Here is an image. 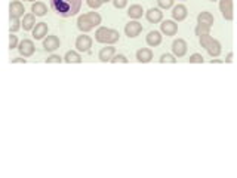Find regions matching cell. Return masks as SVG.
<instances>
[{
  "mask_svg": "<svg viewBox=\"0 0 237 178\" xmlns=\"http://www.w3.org/2000/svg\"><path fill=\"white\" fill-rule=\"evenodd\" d=\"M82 0H50V7L55 13L62 18H70L77 15L80 11Z\"/></svg>",
  "mask_w": 237,
  "mask_h": 178,
  "instance_id": "obj_1",
  "label": "cell"
},
{
  "mask_svg": "<svg viewBox=\"0 0 237 178\" xmlns=\"http://www.w3.org/2000/svg\"><path fill=\"white\" fill-rule=\"evenodd\" d=\"M101 21H102V18L98 12H86L77 18V28L83 33H87V31L93 30L95 27H98L101 24Z\"/></svg>",
  "mask_w": 237,
  "mask_h": 178,
  "instance_id": "obj_2",
  "label": "cell"
},
{
  "mask_svg": "<svg viewBox=\"0 0 237 178\" xmlns=\"http://www.w3.org/2000/svg\"><path fill=\"white\" fill-rule=\"evenodd\" d=\"M120 34L117 30L114 28H108V27H99L98 30L95 31V40L98 43H105V44H113L119 42Z\"/></svg>",
  "mask_w": 237,
  "mask_h": 178,
  "instance_id": "obj_3",
  "label": "cell"
},
{
  "mask_svg": "<svg viewBox=\"0 0 237 178\" xmlns=\"http://www.w3.org/2000/svg\"><path fill=\"white\" fill-rule=\"evenodd\" d=\"M199 39H200L201 48H205L210 57H218L219 53H221V51H222L221 43H219L216 39L210 37L209 34H201V36H199Z\"/></svg>",
  "mask_w": 237,
  "mask_h": 178,
  "instance_id": "obj_4",
  "label": "cell"
},
{
  "mask_svg": "<svg viewBox=\"0 0 237 178\" xmlns=\"http://www.w3.org/2000/svg\"><path fill=\"white\" fill-rule=\"evenodd\" d=\"M34 49H36V48H34V43L30 39H24V40H21L18 43V51H19V53H21L24 58L31 57L33 53H34Z\"/></svg>",
  "mask_w": 237,
  "mask_h": 178,
  "instance_id": "obj_5",
  "label": "cell"
},
{
  "mask_svg": "<svg viewBox=\"0 0 237 178\" xmlns=\"http://www.w3.org/2000/svg\"><path fill=\"white\" fill-rule=\"evenodd\" d=\"M219 11L227 21H233V0H219Z\"/></svg>",
  "mask_w": 237,
  "mask_h": 178,
  "instance_id": "obj_6",
  "label": "cell"
},
{
  "mask_svg": "<svg viewBox=\"0 0 237 178\" xmlns=\"http://www.w3.org/2000/svg\"><path fill=\"white\" fill-rule=\"evenodd\" d=\"M76 48L79 52H89L92 48V39L86 34H82L76 39Z\"/></svg>",
  "mask_w": 237,
  "mask_h": 178,
  "instance_id": "obj_7",
  "label": "cell"
},
{
  "mask_svg": "<svg viewBox=\"0 0 237 178\" xmlns=\"http://www.w3.org/2000/svg\"><path fill=\"white\" fill-rule=\"evenodd\" d=\"M187 49H188V46H187V42L184 40V39H177V40H173V43H172L173 57H178V58L184 57V55L187 53Z\"/></svg>",
  "mask_w": 237,
  "mask_h": 178,
  "instance_id": "obj_8",
  "label": "cell"
},
{
  "mask_svg": "<svg viewBox=\"0 0 237 178\" xmlns=\"http://www.w3.org/2000/svg\"><path fill=\"white\" fill-rule=\"evenodd\" d=\"M141 31H142V25H141V22H138L136 20L128 22L126 27H125V34L128 36V37H136V36H139V33H141Z\"/></svg>",
  "mask_w": 237,
  "mask_h": 178,
  "instance_id": "obj_9",
  "label": "cell"
},
{
  "mask_svg": "<svg viewBox=\"0 0 237 178\" xmlns=\"http://www.w3.org/2000/svg\"><path fill=\"white\" fill-rule=\"evenodd\" d=\"M61 46V40L56 36H48V37L43 39V49L48 52H54Z\"/></svg>",
  "mask_w": 237,
  "mask_h": 178,
  "instance_id": "obj_10",
  "label": "cell"
},
{
  "mask_svg": "<svg viewBox=\"0 0 237 178\" xmlns=\"http://www.w3.org/2000/svg\"><path fill=\"white\" fill-rule=\"evenodd\" d=\"M24 5L19 2V0H15V2L9 3V18H21L24 16Z\"/></svg>",
  "mask_w": 237,
  "mask_h": 178,
  "instance_id": "obj_11",
  "label": "cell"
},
{
  "mask_svg": "<svg viewBox=\"0 0 237 178\" xmlns=\"http://www.w3.org/2000/svg\"><path fill=\"white\" fill-rule=\"evenodd\" d=\"M160 30L166 36H175L177 31H178V24L175 21H172V20H164L160 24Z\"/></svg>",
  "mask_w": 237,
  "mask_h": 178,
  "instance_id": "obj_12",
  "label": "cell"
},
{
  "mask_svg": "<svg viewBox=\"0 0 237 178\" xmlns=\"http://www.w3.org/2000/svg\"><path fill=\"white\" fill-rule=\"evenodd\" d=\"M145 18H147V21L151 22V24L162 22L163 12L160 11V9H157V7H151V9H148V11L145 12Z\"/></svg>",
  "mask_w": 237,
  "mask_h": 178,
  "instance_id": "obj_13",
  "label": "cell"
},
{
  "mask_svg": "<svg viewBox=\"0 0 237 178\" xmlns=\"http://www.w3.org/2000/svg\"><path fill=\"white\" fill-rule=\"evenodd\" d=\"M48 24L46 22H36V25L33 27V37L36 40L45 39V36L48 34Z\"/></svg>",
  "mask_w": 237,
  "mask_h": 178,
  "instance_id": "obj_14",
  "label": "cell"
},
{
  "mask_svg": "<svg viewBox=\"0 0 237 178\" xmlns=\"http://www.w3.org/2000/svg\"><path fill=\"white\" fill-rule=\"evenodd\" d=\"M187 15H188V9H187L185 5H177L172 9V16H173V20L178 21V22L185 20Z\"/></svg>",
  "mask_w": 237,
  "mask_h": 178,
  "instance_id": "obj_15",
  "label": "cell"
},
{
  "mask_svg": "<svg viewBox=\"0 0 237 178\" xmlns=\"http://www.w3.org/2000/svg\"><path fill=\"white\" fill-rule=\"evenodd\" d=\"M147 44L148 46H151V48H156V46H159V44L162 43V34L159 33V31H156V30H153V31H150L147 34Z\"/></svg>",
  "mask_w": 237,
  "mask_h": 178,
  "instance_id": "obj_16",
  "label": "cell"
},
{
  "mask_svg": "<svg viewBox=\"0 0 237 178\" xmlns=\"http://www.w3.org/2000/svg\"><path fill=\"white\" fill-rule=\"evenodd\" d=\"M136 59H138V62H142V64L150 62L153 59V51L148 48H141L136 52Z\"/></svg>",
  "mask_w": 237,
  "mask_h": 178,
  "instance_id": "obj_17",
  "label": "cell"
},
{
  "mask_svg": "<svg viewBox=\"0 0 237 178\" xmlns=\"http://www.w3.org/2000/svg\"><path fill=\"white\" fill-rule=\"evenodd\" d=\"M113 55H116V48L110 44V46L102 48V49L99 51L98 58H99V61H102V62H107V61H110V59L113 58Z\"/></svg>",
  "mask_w": 237,
  "mask_h": 178,
  "instance_id": "obj_18",
  "label": "cell"
},
{
  "mask_svg": "<svg viewBox=\"0 0 237 178\" xmlns=\"http://www.w3.org/2000/svg\"><path fill=\"white\" fill-rule=\"evenodd\" d=\"M34 25H36V15H33V13H25V15H24V20L21 21V27L24 28V31L33 30Z\"/></svg>",
  "mask_w": 237,
  "mask_h": 178,
  "instance_id": "obj_19",
  "label": "cell"
},
{
  "mask_svg": "<svg viewBox=\"0 0 237 178\" xmlns=\"http://www.w3.org/2000/svg\"><path fill=\"white\" fill-rule=\"evenodd\" d=\"M48 12V7L43 2H36L31 5V13L36 15V16H45Z\"/></svg>",
  "mask_w": 237,
  "mask_h": 178,
  "instance_id": "obj_20",
  "label": "cell"
},
{
  "mask_svg": "<svg viewBox=\"0 0 237 178\" xmlns=\"http://www.w3.org/2000/svg\"><path fill=\"white\" fill-rule=\"evenodd\" d=\"M214 15L210 13V12H207V11H203V12H200L199 15H197V22L199 24H206V25H210L212 27L214 25Z\"/></svg>",
  "mask_w": 237,
  "mask_h": 178,
  "instance_id": "obj_21",
  "label": "cell"
},
{
  "mask_svg": "<svg viewBox=\"0 0 237 178\" xmlns=\"http://www.w3.org/2000/svg\"><path fill=\"white\" fill-rule=\"evenodd\" d=\"M64 61L67 64H80L82 57H80V53L76 52V51H68L65 53V57H64Z\"/></svg>",
  "mask_w": 237,
  "mask_h": 178,
  "instance_id": "obj_22",
  "label": "cell"
},
{
  "mask_svg": "<svg viewBox=\"0 0 237 178\" xmlns=\"http://www.w3.org/2000/svg\"><path fill=\"white\" fill-rule=\"evenodd\" d=\"M142 13H144V9L141 5H132L128 11V15L132 18V20H139V18L142 16Z\"/></svg>",
  "mask_w": 237,
  "mask_h": 178,
  "instance_id": "obj_23",
  "label": "cell"
},
{
  "mask_svg": "<svg viewBox=\"0 0 237 178\" xmlns=\"http://www.w3.org/2000/svg\"><path fill=\"white\" fill-rule=\"evenodd\" d=\"M19 28H21L19 18H9V31L11 33H16Z\"/></svg>",
  "mask_w": 237,
  "mask_h": 178,
  "instance_id": "obj_24",
  "label": "cell"
},
{
  "mask_svg": "<svg viewBox=\"0 0 237 178\" xmlns=\"http://www.w3.org/2000/svg\"><path fill=\"white\" fill-rule=\"evenodd\" d=\"M209 30H210V25H206V24H197L196 27V36H201V34H209Z\"/></svg>",
  "mask_w": 237,
  "mask_h": 178,
  "instance_id": "obj_25",
  "label": "cell"
},
{
  "mask_svg": "<svg viewBox=\"0 0 237 178\" xmlns=\"http://www.w3.org/2000/svg\"><path fill=\"white\" fill-rule=\"evenodd\" d=\"M159 61L162 62V64H166V62H169V64H175V62H177V59H175V57L172 55V53H163Z\"/></svg>",
  "mask_w": 237,
  "mask_h": 178,
  "instance_id": "obj_26",
  "label": "cell"
},
{
  "mask_svg": "<svg viewBox=\"0 0 237 178\" xmlns=\"http://www.w3.org/2000/svg\"><path fill=\"white\" fill-rule=\"evenodd\" d=\"M107 2H110V0H86L87 6H89V7H92V9H98L101 5L107 3Z\"/></svg>",
  "mask_w": 237,
  "mask_h": 178,
  "instance_id": "obj_27",
  "label": "cell"
},
{
  "mask_svg": "<svg viewBox=\"0 0 237 178\" xmlns=\"http://www.w3.org/2000/svg\"><path fill=\"white\" fill-rule=\"evenodd\" d=\"M110 62H113V64H117V62H122V64H128V58L125 55H122V53H119V55H113V58L110 59Z\"/></svg>",
  "mask_w": 237,
  "mask_h": 178,
  "instance_id": "obj_28",
  "label": "cell"
},
{
  "mask_svg": "<svg viewBox=\"0 0 237 178\" xmlns=\"http://www.w3.org/2000/svg\"><path fill=\"white\" fill-rule=\"evenodd\" d=\"M190 64H203V57L200 55V53H193V55H190Z\"/></svg>",
  "mask_w": 237,
  "mask_h": 178,
  "instance_id": "obj_29",
  "label": "cell"
},
{
  "mask_svg": "<svg viewBox=\"0 0 237 178\" xmlns=\"http://www.w3.org/2000/svg\"><path fill=\"white\" fill-rule=\"evenodd\" d=\"M18 37L15 36V33H11L9 36V49H13V48H18Z\"/></svg>",
  "mask_w": 237,
  "mask_h": 178,
  "instance_id": "obj_30",
  "label": "cell"
},
{
  "mask_svg": "<svg viewBox=\"0 0 237 178\" xmlns=\"http://www.w3.org/2000/svg\"><path fill=\"white\" fill-rule=\"evenodd\" d=\"M64 59L61 58L59 55H50V57H48V59H46V64H59V62H62Z\"/></svg>",
  "mask_w": 237,
  "mask_h": 178,
  "instance_id": "obj_31",
  "label": "cell"
},
{
  "mask_svg": "<svg viewBox=\"0 0 237 178\" xmlns=\"http://www.w3.org/2000/svg\"><path fill=\"white\" fill-rule=\"evenodd\" d=\"M157 3H159L162 9H169L173 5V0H157Z\"/></svg>",
  "mask_w": 237,
  "mask_h": 178,
  "instance_id": "obj_32",
  "label": "cell"
},
{
  "mask_svg": "<svg viewBox=\"0 0 237 178\" xmlns=\"http://www.w3.org/2000/svg\"><path fill=\"white\" fill-rule=\"evenodd\" d=\"M113 5H114V7H117V9H123L128 5V0H113Z\"/></svg>",
  "mask_w": 237,
  "mask_h": 178,
  "instance_id": "obj_33",
  "label": "cell"
},
{
  "mask_svg": "<svg viewBox=\"0 0 237 178\" xmlns=\"http://www.w3.org/2000/svg\"><path fill=\"white\" fill-rule=\"evenodd\" d=\"M11 62H12V64H25L27 59H24V58H13V59H11Z\"/></svg>",
  "mask_w": 237,
  "mask_h": 178,
  "instance_id": "obj_34",
  "label": "cell"
},
{
  "mask_svg": "<svg viewBox=\"0 0 237 178\" xmlns=\"http://www.w3.org/2000/svg\"><path fill=\"white\" fill-rule=\"evenodd\" d=\"M233 61V53L230 52V53H228V55H227V59H225V62H231Z\"/></svg>",
  "mask_w": 237,
  "mask_h": 178,
  "instance_id": "obj_35",
  "label": "cell"
},
{
  "mask_svg": "<svg viewBox=\"0 0 237 178\" xmlns=\"http://www.w3.org/2000/svg\"><path fill=\"white\" fill-rule=\"evenodd\" d=\"M214 62H224L222 59H210V64H214Z\"/></svg>",
  "mask_w": 237,
  "mask_h": 178,
  "instance_id": "obj_36",
  "label": "cell"
},
{
  "mask_svg": "<svg viewBox=\"0 0 237 178\" xmlns=\"http://www.w3.org/2000/svg\"><path fill=\"white\" fill-rule=\"evenodd\" d=\"M27 2H34V0H27Z\"/></svg>",
  "mask_w": 237,
  "mask_h": 178,
  "instance_id": "obj_37",
  "label": "cell"
},
{
  "mask_svg": "<svg viewBox=\"0 0 237 178\" xmlns=\"http://www.w3.org/2000/svg\"><path fill=\"white\" fill-rule=\"evenodd\" d=\"M210 2H216V0H210Z\"/></svg>",
  "mask_w": 237,
  "mask_h": 178,
  "instance_id": "obj_38",
  "label": "cell"
}]
</instances>
